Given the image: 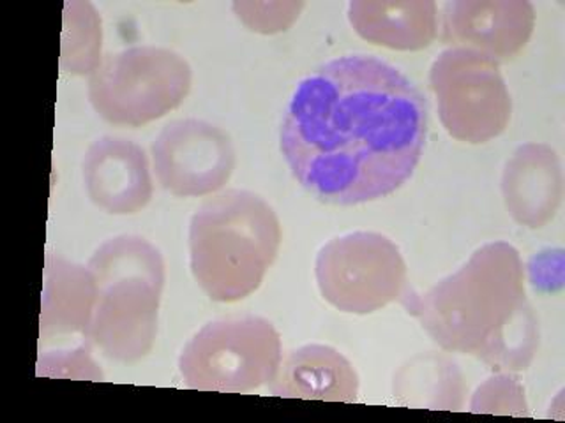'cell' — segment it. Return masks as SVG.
I'll return each mask as SVG.
<instances>
[{
    "instance_id": "13",
    "label": "cell",
    "mask_w": 565,
    "mask_h": 423,
    "mask_svg": "<svg viewBox=\"0 0 565 423\" xmlns=\"http://www.w3.org/2000/svg\"><path fill=\"white\" fill-rule=\"evenodd\" d=\"M269 390L282 399L352 404L358 402L359 376L338 349L308 344L281 360Z\"/></svg>"
},
{
    "instance_id": "3",
    "label": "cell",
    "mask_w": 565,
    "mask_h": 423,
    "mask_svg": "<svg viewBox=\"0 0 565 423\" xmlns=\"http://www.w3.org/2000/svg\"><path fill=\"white\" fill-rule=\"evenodd\" d=\"M279 246L278 214L252 191L217 194L191 219V272L203 293L220 304L253 295L276 261Z\"/></svg>"
},
{
    "instance_id": "17",
    "label": "cell",
    "mask_w": 565,
    "mask_h": 423,
    "mask_svg": "<svg viewBox=\"0 0 565 423\" xmlns=\"http://www.w3.org/2000/svg\"><path fill=\"white\" fill-rule=\"evenodd\" d=\"M102 18L88 2H66L62 32L61 69L70 75H93L102 64Z\"/></svg>"
},
{
    "instance_id": "6",
    "label": "cell",
    "mask_w": 565,
    "mask_h": 423,
    "mask_svg": "<svg viewBox=\"0 0 565 423\" xmlns=\"http://www.w3.org/2000/svg\"><path fill=\"white\" fill-rule=\"evenodd\" d=\"M281 360V337L269 319L225 317L185 344L179 370L191 390L246 393L269 384Z\"/></svg>"
},
{
    "instance_id": "12",
    "label": "cell",
    "mask_w": 565,
    "mask_h": 423,
    "mask_svg": "<svg viewBox=\"0 0 565 423\" xmlns=\"http://www.w3.org/2000/svg\"><path fill=\"white\" fill-rule=\"evenodd\" d=\"M505 207L518 225L544 228L555 217L564 196L561 158L544 143L518 147L502 173Z\"/></svg>"
},
{
    "instance_id": "16",
    "label": "cell",
    "mask_w": 565,
    "mask_h": 423,
    "mask_svg": "<svg viewBox=\"0 0 565 423\" xmlns=\"http://www.w3.org/2000/svg\"><path fill=\"white\" fill-rule=\"evenodd\" d=\"M394 392L405 397V404L459 410L465 393L463 378L447 358L419 357L399 372Z\"/></svg>"
},
{
    "instance_id": "19",
    "label": "cell",
    "mask_w": 565,
    "mask_h": 423,
    "mask_svg": "<svg viewBox=\"0 0 565 423\" xmlns=\"http://www.w3.org/2000/svg\"><path fill=\"white\" fill-rule=\"evenodd\" d=\"M238 20L258 34H278L296 23L305 2H234Z\"/></svg>"
},
{
    "instance_id": "15",
    "label": "cell",
    "mask_w": 565,
    "mask_h": 423,
    "mask_svg": "<svg viewBox=\"0 0 565 423\" xmlns=\"http://www.w3.org/2000/svg\"><path fill=\"white\" fill-rule=\"evenodd\" d=\"M433 0H353L349 20L367 43L397 52H419L437 40Z\"/></svg>"
},
{
    "instance_id": "4",
    "label": "cell",
    "mask_w": 565,
    "mask_h": 423,
    "mask_svg": "<svg viewBox=\"0 0 565 423\" xmlns=\"http://www.w3.org/2000/svg\"><path fill=\"white\" fill-rule=\"evenodd\" d=\"M87 269L96 281L88 340L120 364L146 358L158 335L167 281L163 256L146 238L120 235L99 246Z\"/></svg>"
},
{
    "instance_id": "7",
    "label": "cell",
    "mask_w": 565,
    "mask_h": 423,
    "mask_svg": "<svg viewBox=\"0 0 565 423\" xmlns=\"http://www.w3.org/2000/svg\"><path fill=\"white\" fill-rule=\"evenodd\" d=\"M315 275L326 302L361 316L399 302L408 291L399 247L375 231L332 238L318 252Z\"/></svg>"
},
{
    "instance_id": "2",
    "label": "cell",
    "mask_w": 565,
    "mask_h": 423,
    "mask_svg": "<svg viewBox=\"0 0 565 423\" xmlns=\"http://www.w3.org/2000/svg\"><path fill=\"white\" fill-rule=\"evenodd\" d=\"M399 302L441 349L479 358L499 372L529 369L537 352V317L511 243H486L437 286L424 295L408 288Z\"/></svg>"
},
{
    "instance_id": "18",
    "label": "cell",
    "mask_w": 565,
    "mask_h": 423,
    "mask_svg": "<svg viewBox=\"0 0 565 423\" xmlns=\"http://www.w3.org/2000/svg\"><path fill=\"white\" fill-rule=\"evenodd\" d=\"M472 413L512 414L526 416L529 405L520 379L512 372H499L477 388L470 404Z\"/></svg>"
},
{
    "instance_id": "21",
    "label": "cell",
    "mask_w": 565,
    "mask_h": 423,
    "mask_svg": "<svg viewBox=\"0 0 565 423\" xmlns=\"http://www.w3.org/2000/svg\"><path fill=\"white\" fill-rule=\"evenodd\" d=\"M562 269H564L562 251L541 252V256H535L530 264L535 290L553 291L562 288Z\"/></svg>"
},
{
    "instance_id": "9",
    "label": "cell",
    "mask_w": 565,
    "mask_h": 423,
    "mask_svg": "<svg viewBox=\"0 0 565 423\" xmlns=\"http://www.w3.org/2000/svg\"><path fill=\"white\" fill-rule=\"evenodd\" d=\"M156 178L177 198H202L228 184L237 166L228 132L199 119L167 123L150 147Z\"/></svg>"
},
{
    "instance_id": "10",
    "label": "cell",
    "mask_w": 565,
    "mask_h": 423,
    "mask_svg": "<svg viewBox=\"0 0 565 423\" xmlns=\"http://www.w3.org/2000/svg\"><path fill=\"white\" fill-rule=\"evenodd\" d=\"M441 26L450 48L472 50L500 64L529 44L535 8L529 0H455L444 9Z\"/></svg>"
},
{
    "instance_id": "20",
    "label": "cell",
    "mask_w": 565,
    "mask_h": 423,
    "mask_svg": "<svg viewBox=\"0 0 565 423\" xmlns=\"http://www.w3.org/2000/svg\"><path fill=\"white\" fill-rule=\"evenodd\" d=\"M88 352H90V346H76L73 349L52 351L49 355L41 352L38 367L40 369L43 367V370H38V375L58 376V378L103 379L102 370L97 369Z\"/></svg>"
},
{
    "instance_id": "11",
    "label": "cell",
    "mask_w": 565,
    "mask_h": 423,
    "mask_svg": "<svg viewBox=\"0 0 565 423\" xmlns=\"http://www.w3.org/2000/svg\"><path fill=\"white\" fill-rule=\"evenodd\" d=\"M88 198L111 216H132L154 193L149 159L135 141L103 137L88 147L82 163Z\"/></svg>"
},
{
    "instance_id": "5",
    "label": "cell",
    "mask_w": 565,
    "mask_h": 423,
    "mask_svg": "<svg viewBox=\"0 0 565 423\" xmlns=\"http://www.w3.org/2000/svg\"><path fill=\"white\" fill-rule=\"evenodd\" d=\"M193 70L182 55L158 46L108 53L88 78V101L114 126L141 128L184 102Z\"/></svg>"
},
{
    "instance_id": "1",
    "label": "cell",
    "mask_w": 565,
    "mask_h": 423,
    "mask_svg": "<svg viewBox=\"0 0 565 423\" xmlns=\"http://www.w3.org/2000/svg\"><path fill=\"white\" fill-rule=\"evenodd\" d=\"M428 134V102L402 70L350 55L300 82L281 126L291 175L315 198L352 207L411 181Z\"/></svg>"
},
{
    "instance_id": "8",
    "label": "cell",
    "mask_w": 565,
    "mask_h": 423,
    "mask_svg": "<svg viewBox=\"0 0 565 423\" xmlns=\"http://www.w3.org/2000/svg\"><path fill=\"white\" fill-rule=\"evenodd\" d=\"M441 126L465 143H488L511 122L512 101L497 62L472 50L449 48L429 70Z\"/></svg>"
},
{
    "instance_id": "14",
    "label": "cell",
    "mask_w": 565,
    "mask_h": 423,
    "mask_svg": "<svg viewBox=\"0 0 565 423\" xmlns=\"http://www.w3.org/2000/svg\"><path fill=\"white\" fill-rule=\"evenodd\" d=\"M94 305L96 281L90 270L71 263L61 256H46L41 302V344L71 337L90 344L88 328L93 322Z\"/></svg>"
}]
</instances>
